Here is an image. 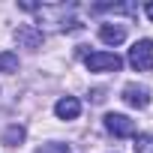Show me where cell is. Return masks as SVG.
Returning <instances> with one entry per match:
<instances>
[{"mask_svg":"<svg viewBox=\"0 0 153 153\" xmlns=\"http://www.w3.org/2000/svg\"><path fill=\"white\" fill-rule=\"evenodd\" d=\"M99 39H102L105 45H120V42L126 39V27H123V24H102V27H99Z\"/></svg>","mask_w":153,"mask_h":153,"instance_id":"7","label":"cell"},{"mask_svg":"<svg viewBox=\"0 0 153 153\" xmlns=\"http://www.w3.org/2000/svg\"><path fill=\"white\" fill-rule=\"evenodd\" d=\"M36 153H72L69 144H60V141H51V144H42Z\"/></svg>","mask_w":153,"mask_h":153,"instance_id":"11","label":"cell"},{"mask_svg":"<svg viewBox=\"0 0 153 153\" xmlns=\"http://www.w3.org/2000/svg\"><path fill=\"white\" fill-rule=\"evenodd\" d=\"M129 66L135 72H150L153 69V42L150 39H138L129 48Z\"/></svg>","mask_w":153,"mask_h":153,"instance_id":"1","label":"cell"},{"mask_svg":"<svg viewBox=\"0 0 153 153\" xmlns=\"http://www.w3.org/2000/svg\"><path fill=\"white\" fill-rule=\"evenodd\" d=\"M24 135H27V132H24V126H18V123H15V126H9V129L3 132V144H6V147H15V144H21V141H24Z\"/></svg>","mask_w":153,"mask_h":153,"instance_id":"8","label":"cell"},{"mask_svg":"<svg viewBox=\"0 0 153 153\" xmlns=\"http://www.w3.org/2000/svg\"><path fill=\"white\" fill-rule=\"evenodd\" d=\"M105 129L114 135V138H132L135 135V123L126 117V114H105Z\"/></svg>","mask_w":153,"mask_h":153,"instance_id":"3","label":"cell"},{"mask_svg":"<svg viewBox=\"0 0 153 153\" xmlns=\"http://www.w3.org/2000/svg\"><path fill=\"white\" fill-rule=\"evenodd\" d=\"M135 153H153V135L150 132H141V135H135Z\"/></svg>","mask_w":153,"mask_h":153,"instance_id":"9","label":"cell"},{"mask_svg":"<svg viewBox=\"0 0 153 153\" xmlns=\"http://www.w3.org/2000/svg\"><path fill=\"white\" fill-rule=\"evenodd\" d=\"M0 72H18V57L12 51H3L0 54Z\"/></svg>","mask_w":153,"mask_h":153,"instance_id":"10","label":"cell"},{"mask_svg":"<svg viewBox=\"0 0 153 153\" xmlns=\"http://www.w3.org/2000/svg\"><path fill=\"white\" fill-rule=\"evenodd\" d=\"M54 114H57L60 120H75V117L81 114V102L75 99V96H63V99H57Z\"/></svg>","mask_w":153,"mask_h":153,"instance_id":"6","label":"cell"},{"mask_svg":"<svg viewBox=\"0 0 153 153\" xmlns=\"http://www.w3.org/2000/svg\"><path fill=\"white\" fill-rule=\"evenodd\" d=\"M123 102L132 105V108H147L150 105V90L141 87V84H126L123 87Z\"/></svg>","mask_w":153,"mask_h":153,"instance_id":"5","label":"cell"},{"mask_svg":"<svg viewBox=\"0 0 153 153\" xmlns=\"http://www.w3.org/2000/svg\"><path fill=\"white\" fill-rule=\"evenodd\" d=\"M15 39H18V45H24V48H39L42 39H45V33H42V27H36V24H21V27L15 30Z\"/></svg>","mask_w":153,"mask_h":153,"instance_id":"4","label":"cell"},{"mask_svg":"<svg viewBox=\"0 0 153 153\" xmlns=\"http://www.w3.org/2000/svg\"><path fill=\"white\" fill-rule=\"evenodd\" d=\"M144 12H147V18H150V21H153V0H150V3H147V6H144Z\"/></svg>","mask_w":153,"mask_h":153,"instance_id":"12","label":"cell"},{"mask_svg":"<svg viewBox=\"0 0 153 153\" xmlns=\"http://www.w3.org/2000/svg\"><path fill=\"white\" fill-rule=\"evenodd\" d=\"M84 63H87L90 72H117L123 66V60L117 54H111V51H93V54L84 57Z\"/></svg>","mask_w":153,"mask_h":153,"instance_id":"2","label":"cell"}]
</instances>
